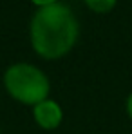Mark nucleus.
Wrapping results in <instances>:
<instances>
[{"instance_id":"nucleus-4","label":"nucleus","mask_w":132,"mask_h":134,"mask_svg":"<svg viewBox=\"0 0 132 134\" xmlns=\"http://www.w3.org/2000/svg\"><path fill=\"white\" fill-rule=\"evenodd\" d=\"M83 2L90 11H94L98 15H105V13H110L116 7L118 0H83Z\"/></svg>"},{"instance_id":"nucleus-2","label":"nucleus","mask_w":132,"mask_h":134,"mask_svg":"<svg viewBox=\"0 0 132 134\" xmlns=\"http://www.w3.org/2000/svg\"><path fill=\"white\" fill-rule=\"evenodd\" d=\"M5 92L18 103L35 107L36 103L49 98L51 92V82L40 67L27 64V62H16L11 64L4 71L2 76Z\"/></svg>"},{"instance_id":"nucleus-5","label":"nucleus","mask_w":132,"mask_h":134,"mask_svg":"<svg viewBox=\"0 0 132 134\" xmlns=\"http://www.w3.org/2000/svg\"><path fill=\"white\" fill-rule=\"evenodd\" d=\"M125 112H127L129 120L132 121V91L129 92V96H127V100H125Z\"/></svg>"},{"instance_id":"nucleus-6","label":"nucleus","mask_w":132,"mask_h":134,"mask_svg":"<svg viewBox=\"0 0 132 134\" xmlns=\"http://www.w3.org/2000/svg\"><path fill=\"white\" fill-rule=\"evenodd\" d=\"M29 2H33L36 7H45V5H51V4H56L58 0H29Z\"/></svg>"},{"instance_id":"nucleus-3","label":"nucleus","mask_w":132,"mask_h":134,"mask_svg":"<svg viewBox=\"0 0 132 134\" xmlns=\"http://www.w3.org/2000/svg\"><path fill=\"white\" fill-rule=\"evenodd\" d=\"M33 120L44 131H56L64 121V109L56 100L47 98L33 107Z\"/></svg>"},{"instance_id":"nucleus-1","label":"nucleus","mask_w":132,"mask_h":134,"mask_svg":"<svg viewBox=\"0 0 132 134\" xmlns=\"http://www.w3.org/2000/svg\"><path fill=\"white\" fill-rule=\"evenodd\" d=\"M80 38V22L72 9L62 4L38 7L29 24V42L33 51L44 60L67 56Z\"/></svg>"}]
</instances>
